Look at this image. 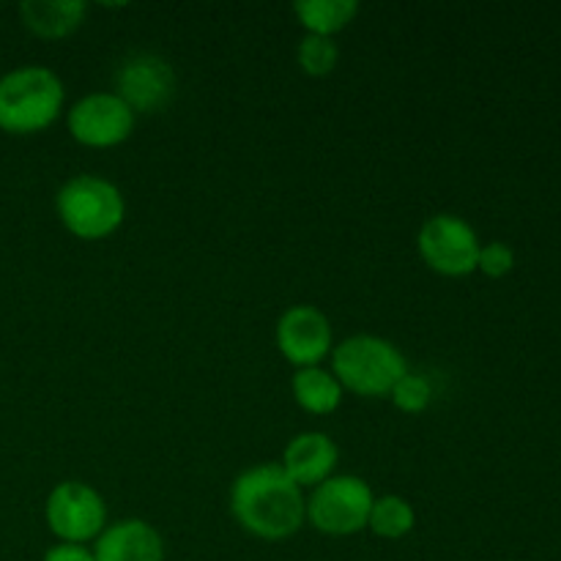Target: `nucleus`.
Segmentation results:
<instances>
[{
    "mask_svg": "<svg viewBox=\"0 0 561 561\" xmlns=\"http://www.w3.org/2000/svg\"><path fill=\"white\" fill-rule=\"evenodd\" d=\"M42 561H96L93 559V548L77 546V542H55L47 548Z\"/></svg>",
    "mask_w": 561,
    "mask_h": 561,
    "instance_id": "20",
    "label": "nucleus"
},
{
    "mask_svg": "<svg viewBox=\"0 0 561 561\" xmlns=\"http://www.w3.org/2000/svg\"><path fill=\"white\" fill-rule=\"evenodd\" d=\"M332 373L345 392L359 398H389L394 383L409 373V362L387 337L354 334L332 348Z\"/></svg>",
    "mask_w": 561,
    "mask_h": 561,
    "instance_id": "4",
    "label": "nucleus"
},
{
    "mask_svg": "<svg viewBox=\"0 0 561 561\" xmlns=\"http://www.w3.org/2000/svg\"><path fill=\"white\" fill-rule=\"evenodd\" d=\"M416 526V513L411 507L409 499L398 496V493H389V496H376L370 510V518H367V529L376 537L383 540H403L405 535H411Z\"/></svg>",
    "mask_w": 561,
    "mask_h": 561,
    "instance_id": "16",
    "label": "nucleus"
},
{
    "mask_svg": "<svg viewBox=\"0 0 561 561\" xmlns=\"http://www.w3.org/2000/svg\"><path fill=\"white\" fill-rule=\"evenodd\" d=\"M135 110L110 91L88 93L77 99L66 113L69 135L85 148H115L126 142L135 131Z\"/></svg>",
    "mask_w": 561,
    "mask_h": 561,
    "instance_id": "8",
    "label": "nucleus"
},
{
    "mask_svg": "<svg viewBox=\"0 0 561 561\" xmlns=\"http://www.w3.org/2000/svg\"><path fill=\"white\" fill-rule=\"evenodd\" d=\"M44 518L58 542L88 546L107 529V504L102 493L88 482L66 480L49 491Z\"/></svg>",
    "mask_w": 561,
    "mask_h": 561,
    "instance_id": "6",
    "label": "nucleus"
},
{
    "mask_svg": "<svg viewBox=\"0 0 561 561\" xmlns=\"http://www.w3.org/2000/svg\"><path fill=\"white\" fill-rule=\"evenodd\" d=\"M64 80L47 66H20L0 77V131L14 137L38 135L60 118Z\"/></svg>",
    "mask_w": 561,
    "mask_h": 561,
    "instance_id": "2",
    "label": "nucleus"
},
{
    "mask_svg": "<svg viewBox=\"0 0 561 561\" xmlns=\"http://www.w3.org/2000/svg\"><path fill=\"white\" fill-rule=\"evenodd\" d=\"M277 348L296 370L321 367L332 356V323L318 307L294 305L277 321Z\"/></svg>",
    "mask_w": 561,
    "mask_h": 561,
    "instance_id": "9",
    "label": "nucleus"
},
{
    "mask_svg": "<svg viewBox=\"0 0 561 561\" xmlns=\"http://www.w3.org/2000/svg\"><path fill=\"white\" fill-rule=\"evenodd\" d=\"M60 225L80 241L110 239L126 219L124 192L102 175H71L55 195Z\"/></svg>",
    "mask_w": 561,
    "mask_h": 561,
    "instance_id": "3",
    "label": "nucleus"
},
{
    "mask_svg": "<svg viewBox=\"0 0 561 561\" xmlns=\"http://www.w3.org/2000/svg\"><path fill=\"white\" fill-rule=\"evenodd\" d=\"M389 398H392L394 409L403 411V414H422V411L431 405L433 387L425 376L409 370L398 383H394V389L389 392Z\"/></svg>",
    "mask_w": 561,
    "mask_h": 561,
    "instance_id": "18",
    "label": "nucleus"
},
{
    "mask_svg": "<svg viewBox=\"0 0 561 561\" xmlns=\"http://www.w3.org/2000/svg\"><path fill=\"white\" fill-rule=\"evenodd\" d=\"M290 394L307 414L329 416L340 409L345 389L327 367H301L290 378Z\"/></svg>",
    "mask_w": 561,
    "mask_h": 561,
    "instance_id": "14",
    "label": "nucleus"
},
{
    "mask_svg": "<svg viewBox=\"0 0 561 561\" xmlns=\"http://www.w3.org/2000/svg\"><path fill=\"white\" fill-rule=\"evenodd\" d=\"M515 268V250L504 241H491V244L480 247V257H477V272H482L491 279L507 277Z\"/></svg>",
    "mask_w": 561,
    "mask_h": 561,
    "instance_id": "19",
    "label": "nucleus"
},
{
    "mask_svg": "<svg viewBox=\"0 0 561 561\" xmlns=\"http://www.w3.org/2000/svg\"><path fill=\"white\" fill-rule=\"evenodd\" d=\"M294 14L312 36L334 38L354 22V16L359 14V3L356 0H299L294 3Z\"/></svg>",
    "mask_w": 561,
    "mask_h": 561,
    "instance_id": "15",
    "label": "nucleus"
},
{
    "mask_svg": "<svg viewBox=\"0 0 561 561\" xmlns=\"http://www.w3.org/2000/svg\"><path fill=\"white\" fill-rule=\"evenodd\" d=\"M88 3L82 0H25L20 3L22 25L38 38H66L85 22Z\"/></svg>",
    "mask_w": 561,
    "mask_h": 561,
    "instance_id": "13",
    "label": "nucleus"
},
{
    "mask_svg": "<svg viewBox=\"0 0 561 561\" xmlns=\"http://www.w3.org/2000/svg\"><path fill=\"white\" fill-rule=\"evenodd\" d=\"M373 502L376 493L362 477H329L327 482L312 488V496L307 499V520L329 537L359 535L362 529H367Z\"/></svg>",
    "mask_w": 561,
    "mask_h": 561,
    "instance_id": "5",
    "label": "nucleus"
},
{
    "mask_svg": "<svg viewBox=\"0 0 561 561\" xmlns=\"http://www.w3.org/2000/svg\"><path fill=\"white\" fill-rule=\"evenodd\" d=\"M230 513L257 540H288L305 526L307 499L279 463L241 471L230 485Z\"/></svg>",
    "mask_w": 561,
    "mask_h": 561,
    "instance_id": "1",
    "label": "nucleus"
},
{
    "mask_svg": "<svg viewBox=\"0 0 561 561\" xmlns=\"http://www.w3.org/2000/svg\"><path fill=\"white\" fill-rule=\"evenodd\" d=\"M416 247L427 268L442 277H469L477 272L480 236L458 214H433L422 222Z\"/></svg>",
    "mask_w": 561,
    "mask_h": 561,
    "instance_id": "7",
    "label": "nucleus"
},
{
    "mask_svg": "<svg viewBox=\"0 0 561 561\" xmlns=\"http://www.w3.org/2000/svg\"><path fill=\"white\" fill-rule=\"evenodd\" d=\"M340 449L332 442V436L321 431H305L285 444L283 453V471L305 491V488H318L334 477L337 469Z\"/></svg>",
    "mask_w": 561,
    "mask_h": 561,
    "instance_id": "11",
    "label": "nucleus"
},
{
    "mask_svg": "<svg viewBox=\"0 0 561 561\" xmlns=\"http://www.w3.org/2000/svg\"><path fill=\"white\" fill-rule=\"evenodd\" d=\"M296 60H299L301 71L310 77H327L332 75L334 66L340 60V47L334 38L329 36H312L307 33L296 47Z\"/></svg>",
    "mask_w": 561,
    "mask_h": 561,
    "instance_id": "17",
    "label": "nucleus"
},
{
    "mask_svg": "<svg viewBox=\"0 0 561 561\" xmlns=\"http://www.w3.org/2000/svg\"><path fill=\"white\" fill-rule=\"evenodd\" d=\"M96 561H164V540L148 520L124 518L107 524L93 542Z\"/></svg>",
    "mask_w": 561,
    "mask_h": 561,
    "instance_id": "12",
    "label": "nucleus"
},
{
    "mask_svg": "<svg viewBox=\"0 0 561 561\" xmlns=\"http://www.w3.org/2000/svg\"><path fill=\"white\" fill-rule=\"evenodd\" d=\"M118 96L137 113H159L175 93V71L162 55L140 53L121 64L115 75Z\"/></svg>",
    "mask_w": 561,
    "mask_h": 561,
    "instance_id": "10",
    "label": "nucleus"
}]
</instances>
